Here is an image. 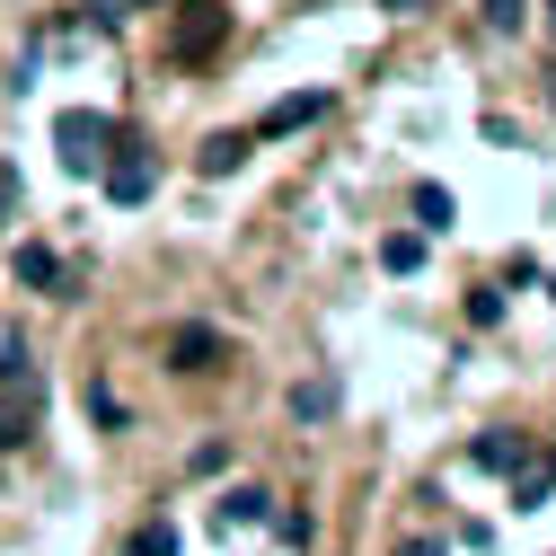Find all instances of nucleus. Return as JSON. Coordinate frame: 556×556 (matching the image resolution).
Returning a JSON list of instances; mask_svg holds the SVG:
<instances>
[{
    "instance_id": "f257e3e1",
    "label": "nucleus",
    "mask_w": 556,
    "mask_h": 556,
    "mask_svg": "<svg viewBox=\"0 0 556 556\" xmlns=\"http://www.w3.org/2000/svg\"><path fill=\"white\" fill-rule=\"evenodd\" d=\"M45 425V371L27 363V344H0V451H18Z\"/></svg>"
},
{
    "instance_id": "f03ea898",
    "label": "nucleus",
    "mask_w": 556,
    "mask_h": 556,
    "mask_svg": "<svg viewBox=\"0 0 556 556\" xmlns=\"http://www.w3.org/2000/svg\"><path fill=\"white\" fill-rule=\"evenodd\" d=\"M53 151H62V168H72V177H98L106 151H115V124L89 115V106H62V115H53Z\"/></svg>"
},
{
    "instance_id": "7ed1b4c3",
    "label": "nucleus",
    "mask_w": 556,
    "mask_h": 556,
    "mask_svg": "<svg viewBox=\"0 0 556 556\" xmlns=\"http://www.w3.org/2000/svg\"><path fill=\"white\" fill-rule=\"evenodd\" d=\"M98 186H106V194H115V203H142V194H151V186H160V160H151V151H142V142H115V160H106V168H98Z\"/></svg>"
},
{
    "instance_id": "20e7f679",
    "label": "nucleus",
    "mask_w": 556,
    "mask_h": 556,
    "mask_svg": "<svg viewBox=\"0 0 556 556\" xmlns=\"http://www.w3.org/2000/svg\"><path fill=\"white\" fill-rule=\"evenodd\" d=\"M222 36H230V10H222V0H186V18H177V53L203 62Z\"/></svg>"
},
{
    "instance_id": "39448f33",
    "label": "nucleus",
    "mask_w": 556,
    "mask_h": 556,
    "mask_svg": "<svg viewBox=\"0 0 556 556\" xmlns=\"http://www.w3.org/2000/svg\"><path fill=\"white\" fill-rule=\"evenodd\" d=\"M556 495V451H530L521 468H513V513H539Z\"/></svg>"
},
{
    "instance_id": "423d86ee",
    "label": "nucleus",
    "mask_w": 556,
    "mask_h": 556,
    "mask_svg": "<svg viewBox=\"0 0 556 556\" xmlns=\"http://www.w3.org/2000/svg\"><path fill=\"white\" fill-rule=\"evenodd\" d=\"M327 115V89H309V98H283V106H274L256 132H248V142H274V132H301V124H318Z\"/></svg>"
},
{
    "instance_id": "0eeeda50",
    "label": "nucleus",
    "mask_w": 556,
    "mask_h": 556,
    "mask_svg": "<svg viewBox=\"0 0 556 556\" xmlns=\"http://www.w3.org/2000/svg\"><path fill=\"white\" fill-rule=\"evenodd\" d=\"M168 363H177V371H213V363H222V336H213V327H177V336H168Z\"/></svg>"
},
{
    "instance_id": "6e6552de",
    "label": "nucleus",
    "mask_w": 556,
    "mask_h": 556,
    "mask_svg": "<svg viewBox=\"0 0 556 556\" xmlns=\"http://www.w3.org/2000/svg\"><path fill=\"white\" fill-rule=\"evenodd\" d=\"M18 283H27V292H62L72 274H62V256H53V248H18Z\"/></svg>"
},
{
    "instance_id": "1a4fd4ad",
    "label": "nucleus",
    "mask_w": 556,
    "mask_h": 556,
    "mask_svg": "<svg viewBox=\"0 0 556 556\" xmlns=\"http://www.w3.org/2000/svg\"><path fill=\"white\" fill-rule=\"evenodd\" d=\"M468 459H477V468H495V477H513V468L530 459V442H521V433H485V442H477Z\"/></svg>"
},
{
    "instance_id": "9d476101",
    "label": "nucleus",
    "mask_w": 556,
    "mask_h": 556,
    "mask_svg": "<svg viewBox=\"0 0 556 556\" xmlns=\"http://www.w3.org/2000/svg\"><path fill=\"white\" fill-rule=\"evenodd\" d=\"M222 521L256 530V521H274V495H265V485H239V495H222Z\"/></svg>"
},
{
    "instance_id": "9b49d317",
    "label": "nucleus",
    "mask_w": 556,
    "mask_h": 556,
    "mask_svg": "<svg viewBox=\"0 0 556 556\" xmlns=\"http://www.w3.org/2000/svg\"><path fill=\"white\" fill-rule=\"evenodd\" d=\"M248 160V132H213V142H203V177H230Z\"/></svg>"
},
{
    "instance_id": "f8f14e48",
    "label": "nucleus",
    "mask_w": 556,
    "mask_h": 556,
    "mask_svg": "<svg viewBox=\"0 0 556 556\" xmlns=\"http://www.w3.org/2000/svg\"><path fill=\"white\" fill-rule=\"evenodd\" d=\"M380 265H389V274H415V265H425V239H415V230L380 239Z\"/></svg>"
},
{
    "instance_id": "ddd939ff",
    "label": "nucleus",
    "mask_w": 556,
    "mask_h": 556,
    "mask_svg": "<svg viewBox=\"0 0 556 556\" xmlns=\"http://www.w3.org/2000/svg\"><path fill=\"white\" fill-rule=\"evenodd\" d=\"M415 222H425V230H451V194H442V186H415Z\"/></svg>"
},
{
    "instance_id": "4468645a",
    "label": "nucleus",
    "mask_w": 556,
    "mask_h": 556,
    "mask_svg": "<svg viewBox=\"0 0 556 556\" xmlns=\"http://www.w3.org/2000/svg\"><path fill=\"white\" fill-rule=\"evenodd\" d=\"M132 556H177V530L151 521V530H132Z\"/></svg>"
},
{
    "instance_id": "2eb2a0df",
    "label": "nucleus",
    "mask_w": 556,
    "mask_h": 556,
    "mask_svg": "<svg viewBox=\"0 0 556 556\" xmlns=\"http://www.w3.org/2000/svg\"><path fill=\"white\" fill-rule=\"evenodd\" d=\"M292 415H309V425H318V415H336V389H327V380H309V389L292 397Z\"/></svg>"
},
{
    "instance_id": "dca6fc26",
    "label": "nucleus",
    "mask_w": 556,
    "mask_h": 556,
    "mask_svg": "<svg viewBox=\"0 0 556 556\" xmlns=\"http://www.w3.org/2000/svg\"><path fill=\"white\" fill-rule=\"evenodd\" d=\"M485 27H504V36H513V27H521V0H485Z\"/></svg>"
},
{
    "instance_id": "f3484780",
    "label": "nucleus",
    "mask_w": 556,
    "mask_h": 556,
    "mask_svg": "<svg viewBox=\"0 0 556 556\" xmlns=\"http://www.w3.org/2000/svg\"><path fill=\"white\" fill-rule=\"evenodd\" d=\"M132 10H160V0H98V18L115 27V18H132Z\"/></svg>"
},
{
    "instance_id": "a211bd4d",
    "label": "nucleus",
    "mask_w": 556,
    "mask_h": 556,
    "mask_svg": "<svg viewBox=\"0 0 556 556\" xmlns=\"http://www.w3.org/2000/svg\"><path fill=\"white\" fill-rule=\"evenodd\" d=\"M397 556H442V539H406V547H397Z\"/></svg>"
},
{
    "instance_id": "6ab92c4d",
    "label": "nucleus",
    "mask_w": 556,
    "mask_h": 556,
    "mask_svg": "<svg viewBox=\"0 0 556 556\" xmlns=\"http://www.w3.org/2000/svg\"><path fill=\"white\" fill-rule=\"evenodd\" d=\"M380 10H433V0H380Z\"/></svg>"
},
{
    "instance_id": "aec40b11",
    "label": "nucleus",
    "mask_w": 556,
    "mask_h": 556,
    "mask_svg": "<svg viewBox=\"0 0 556 556\" xmlns=\"http://www.w3.org/2000/svg\"><path fill=\"white\" fill-rule=\"evenodd\" d=\"M547 27H556V0H547Z\"/></svg>"
}]
</instances>
